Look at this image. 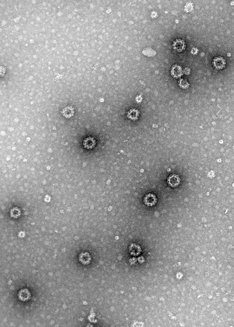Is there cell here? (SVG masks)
Wrapping results in <instances>:
<instances>
[{
  "instance_id": "6da1fadb",
  "label": "cell",
  "mask_w": 234,
  "mask_h": 327,
  "mask_svg": "<svg viewBox=\"0 0 234 327\" xmlns=\"http://www.w3.org/2000/svg\"><path fill=\"white\" fill-rule=\"evenodd\" d=\"M213 65L217 69H222L225 65V61L223 58L217 57L213 59Z\"/></svg>"
},
{
  "instance_id": "7a4b0ae2",
  "label": "cell",
  "mask_w": 234,
  "mask_h": 327,
  "mask_svg": "<svg viewBox=\"0 0 234 327\" xmlns=\"http://www.w3.org/2000/svg\"><path fill=\"white\" fill-rule=\"evenodd\" d=\"M180 179L176 175H173L168 178V183L172 187H177L180 183Z\"/></svg>"
},
{
  "instance_id": "3957f363",
  "label": "cell",
  "mask_w": 234,
  "mask_h": 327,
  "mask_svg": "<svg viewBox=\"0 0 234 327\" xmlns=\"http://www.w3.org/2000/svg\"><path fill=\"white\" fill-rule=\"evenodd\" d=\"M62 113L66 118H69L71 117L74 114V110L71 107H66L65 109H63Z\"/></svg>"
},
{
  "instance_id": "277c9868",
  "label": "cell",
  "mask_w": 234,
  "mask_h": 327,
  "mask_svg": "<svg viewBox=\"0 0 234 327\" xmlns=\"http://www.w3.org/2000/svg\"><path fill=\"white\" fill-rule=\"evenodd\" d=\"M172 72L173 75L175 77H178L180 76L182 74V70L181 67L178 66H175L174 67H173Z\"/></svg>"
},
{
  "instance_id": "5b68a950",
  "label": "cell",
  "mask_w": 234,
  "mask_h": 327,
  "mask_svg": "<svg viewBox=\"0 0 234 327\" xmlns=\"http://www.w3.org/2000/svg\"><path fill=\"white\" fill-rule=\"evenodd\" d=\"M184 44L183 43V41H181L180 44V40L177 41V43H175V48L178 51H181V50H183L184 48Z\"/></svg>"
}]
</instances>
